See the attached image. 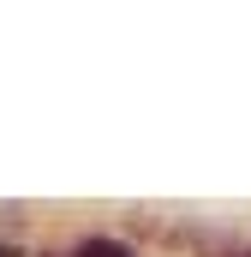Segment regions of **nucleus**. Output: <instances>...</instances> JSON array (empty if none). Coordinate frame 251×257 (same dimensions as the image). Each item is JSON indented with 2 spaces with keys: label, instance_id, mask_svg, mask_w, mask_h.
I'll return each instance as SVG.
<instances>
[{
  "label": "nucleus",
  "instance_id": "nucleus-1",
  "mask_svg": "<svg viewBox=\"0 0 251 257\" xmlns=\"http://www.w3.org/2000/svg\"><path fill=\"white\" fill-rule=\"evenodd\" d=\"M72 257H132V245H120V239H102V233H96V239H84Z\"/></svg>",
  "mask_w": 251,
  "mask_h": 257
},
{
  "label": "nucleus",
  "instance_id": "nucleus-2",
  "mask_svg": "<svg viewBox=\"0 0 251 257\" xmlns=\"http://www.w3.org/2000/svg\"><path fill=\"white\" fill-rule=\"evenodd\" d=\"M0 257H18V251H12V245H0Z\"/></svg>",
  "mask_w": 251,
  "mask_h": 257
},
{
  "label": "nucleus",
  "instance_id": "nucleus-3",
  "mask_svg": "<svg viewBox=\"0 0 251 257\" xmlns=\"http://www.w3.org/2000/svg\"><path fill=\"white\" fill-rule=\"evenodd\" d=\"M233 257H251V245H245V251H233Z\"/></svg>",
  "mask_w": 251,
  "mask_h": 257
}]
</instances>
